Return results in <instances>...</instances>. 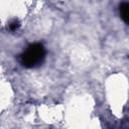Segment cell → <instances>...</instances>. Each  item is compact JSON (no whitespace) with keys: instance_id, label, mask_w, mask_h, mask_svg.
Segmentation results:
<instances>
[{"instance_id":"obj_3","label":"cell","mask_w":129,"mask_h":129,"mask_svg":"<svg viewBox=\"0 0 129 129\" xmlns=\"http://www.w3.org/2000/svg\"><path fill=\"white\" fill-rule=\"evenodd\" d=\"M19 26H20V22H19L18 20H16V19H14L13 21H11V22L9 23V29H10L11 31L17 30V29L19 28Z\"/></svg>"},{"instance_id":"obj_2","label":"cell","mask_w":129,"mask_h":129,"mask_svg":"<svg viewBox=\"0 0 129 129\" xmlns=\"http://www.w3.org/2000/svg\"><path fill=\"white\" fill-rule=\"evenodd\" d=\"M120 16L123 19V21L129 25V2H123L119 6Z\"/></svg>"},{"instance_id":"obj_1","label":"cell","mask_w":129,"mask_h":129,"mask_svg":"<svg viewBox=\"0 0 129 129\" xmlns=\"http://www.w3.org/2000/svg\"><path fill=\"white\" fill-rule=\"evenodd\" d=\"M44 56V46L41 43H32L21 54L20 61L25 68H35L43 61Z\"/></svg>"}]
</instances>
